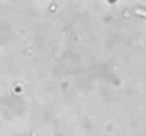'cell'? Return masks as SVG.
<instances>
[{"mask_svg": "<svg viewBox=\"0 0 146 136\" xmlns=\"http://www.w3.org/2000/svg\"><path fill=\"white\" fill-rule=\"evenodd\" d=\"M135 13H136L138 16H142V17H146V10H142V9H136V10H135Z\"/></svg>", "mask_w": 146, "mask_h": 136, "instance_id": "cell-1", "label": "cell"}]
</instances>
